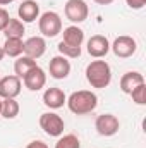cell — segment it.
<instances>
[{
    "mask_svg": "<svg viewBox=\"0 0 146 148\" xmlns=\"http://www.w3.org/2000/svg\"><path fill=\"white\" fill-rule=\"evenodd\" d=\"M69 110L76 114V115H86V114H91V112L96 109L98 105V97L96 93L89 91V90H79V91H74L67 97L65 100Z\"/></svg>",
    "mask_w": 146,
    "mask_h": 148,
    "instance_id": "1",
    "label": "cell"
},
{
    "mask_svg": "<svg viewBox=\"0 0 146 148\" xmlns=\"http://www.w3.org/2000/svg\"><path fill=\"white\" fill-rule=\"evenodd\" d=\"M86 81L93 86V88H98V90H103L107 88L110 83H112V67L107 60H91L88 66H86Z\"/></svg>",
    "mask_w": 146,
    "mask_h": 148,
    "instance_id": "2",
    "label": "cell"
},
{
    "mask_svg": "<svg viewBox=\"0 0 146 148\" xmlns=\"http://www.w3.org/2000/svg\"><path fill=\"white\" fill-rule=\"evenodd\" d=\"M38 29L45 38H53L62 33V19L55 10H46L38 17Z\"/></svg>",
    "mask_w": 146,
    "mask_h": 148,
    "instance_id": "3",
    "label": "cell"
},
{
    "mask_svg": "<svg viewBox=\"0 0 146 148\" xmlns=\"http://www.w3.org/2000/svg\"><path fill=\"white\" fill-rule=\"evenodd\" d=\"M40 127L45 131V134L52 136V138H59L64 134L65 129V122L64 119L55 114V112H45L40 115Z\"/></svg>",
    "mask_w": 146,
    "mask_h": 148,
    "instance_id": "4",
    "label": "cell"
},
{
    "mask_svg": "<svg viewBox=\"0 0 146 148\" xmlns=\"http://www.w3.org/2000/svg\"><path fill=\"white\" fill-rule=\"evenodd\" d=\"M110 50L113 52L115 57L119 59H129L136 53L138 50V43L132 36H127V35H122V36H117L113 40V43H110Z\"/></svg>",
    "mask_w": 146,
    "mask_h": 148,
    "instance_id": "5",
    "label": "cell"
},
{
    "mask_svg": "<svg viewBox=\"0 0 146 148\" xmlns=\"http://www.w3.org/2000/svg\"><path fill=\"white\" fill-rule=\"evenodd\" d=\"M64 12H65V17L74 23V24H79V23H84L89 16V7L84 0H67L65 5H64Z\"/></svg>",
    "mask_w": 146,
    "mask_h": 148,
    "instance_id": "6",
    "label": "cell"
},
{
    "mask_svg": "<svg viewBox=\"0 0 146 148\" xmlns=\"http://www.w3.org/2000/svg\"><path fill=\"white\" fill-rule=\"evenodd\" d=\"M95 129H96V133H98L100 136L108 138V136H113V134L119 133V129H120V121H119L113 114H102V115H98L96 121H95Z\"/></svg>",
    "mask_w": 146,
    "mask_h": 148,
    "instance_id": "7",
    "label": "cell"
},
{
    "mask_svg": "<svg viewBox=\"0 0 146 148\" xmlns=\"http://www.w3.org/2000/svg\"><path fill=\"white\" fill-rule=\"evenodd\" d=\"M86 50H88V53H89L91 57H95V59H103V57L110 52L108 38L103 36V35H93V36L88 40Z\"/></svg>",
    "mask_w": 146,
    "mask_h": 148,
    "instance_id": "8",
    "label": "cell"
},
{
    "mask_svg": "<svg viewBox=\"0 0 146 148\" xmlns=\"http://www.w3.org/2000/svg\"><path fill=\"white\" fill-rule=\"evenodd\" d=\"M21 88H23V81L16 76V74H10V76H5L0 79V98H16L19 93H21Z\"/></svg>",
    "mask_w": 146,
    "mask_h": 148,
    "instance_id": "9",
    "label": "cell"
},
{
    "mask_svg": "<svg viewBox=\"0 0 146 148\" xmlns=\"http://www.w3.org/2000/svg\"><path fill=\"white\" fill-rule=\"evenodd\" d=\"M23 84L29 90V91H40L41 88H45V84H46V73L36 66V67H33L29 73L26 74L23 79Z\"/></svg>",
    "mask_w": 146,
    "mask_h": 148,
    "instance_id": "10",
    "label": "cell"
},
{
    "mask_svg": "<svg viewBox=\"0 0 146 148\" xmlns=\"http://www.w3.org/2000/svg\"><path fill=\"white\" fill-rule=\"evenodd\" d=\"M48 71H50V76L53 79H65L71 74V62L64 55H55L50 59Z\"/></svg>",
    "mask_w": 146,
    "mask_h": 148,
    "instance_id": "11",
    "label": "cell"
},
{
    "mask_svg": "<svg viewBox=\"0 0 146 148\" xmlns=\"http://www.w3.org/2000/svg\"><path fill=\"white\" fill-rule=\"evenodd\" d=\"M65 100H67V95H65L60 88H55V86H53V88H46L45 93H43V103H45L48 109H53V110L64 107Z\"/></svg>",
    "mask_w": 146,
    "mask_h": 148,
    "instance_id": "12",
    "label": "cell"
},
{
    "mask_svg": "<svg viewBox=\"0 0 146 148\" xmlns=\"http://www.w3.org/2000/svg\"><path fill=\"white\" fill-rule=\"evenodd\" d=\"M46 52V41L43 36H31L24 41V55L31 59H40Z\"/></svg>",
    "mask_w": 146,
    "mask_h": 148,
    "instance_id": "13",
    "label": "cell"
},
{
    "mask_svg": "<svg viewBox=\"0 0 146 148\" xmlns=\"http://www.w3.org/2000/svg\"><path fill=\"white\" fill-rule=\"evenodd\" d=\"M17 16L19 21L23 23H33L40 17V5L36 0H24L19 9H17Z\"/></svg>",
    "mask_w": 146,
    "mask_h": 148,
    "instance_id": "14",
    "label": "cell"
},
{
    "mask_svg": "<svg viewBox=\"0 0 146 148\" xmlns=\"http://www.w3.org/2000/svg\"><path fill=\"white\" fill-rule=\"evenodd\" d=\"M145 83V76L138 71H129L120 77V90L126 93V95H131V91L134 88H138L139 84Z\"/></svg>",
    "mask_w": 146,
    "mask_h": 148,
    "instance_id": "15",
    "label": "cell"
},
{
    "mask_svg": "<svg viewBox=\"0 0 146 148\" xmlns=\"http://www.w3.org/2000/svg\"><path fill=\"white\" fill-rule=\"evenodd\" d=\"M36 60L35 59H31V57H28V55H21V57H17L16 59V62H14V74L19 77V79H23L26 74L29 73L33 67H36Z\"/></svg>",
    "mask_w": 146,
    "mask_h": 148,
    "instance_id": "16",
    "label": "cell"
},
{
    "mask_svg": "<svg viewBox=\"0 0 146 148\" xmlns=\"http://www.w3.org/2000/svg\"><path fill=\"white\" fill-rule=\"evenodd\" d=\"M2 50H3L5 55L17 59L24 53V41H23V38H7Z\"/></svg>",
    "mask_w": 146,
    "mask_h": 148,
    "instance_id": "17",
    "label": "cell"
},
{
    "mask_svg": "<svg viewBox=\"0 0 146 148\" xmlns=\"http://www.w3.org/2000/svg\"><path fill=\"white\" fill-rule=\"evenodd\" d=\"M62 35H64V40L62 41L67 43V45H72V47H81L83 41H84V31L81 28H77L76 24L67 26Z\"/></svg>",
    "mask_w": 146,
    "mask_h": 148,
    "instance_id": "18",
    "label": "cell"
},
{
    "mask_svg": "<svg viewBox=\"0 0 146 148\" xmlns=\"http://www.w3.org/2000/svg\"><path fill=\"white\" fill-rule=\"evenodd\" d=\"M24 33H26L24 23L19 21V19H14V17L9 19V23H7V26H5V29H3L5 38H23Z\"/></svg>",
    "mask_w": 146,
    "mask_h": 148,
    "instance_id": "19",
    "label": "cell"
},
{
    "mask_svg": "<svg viewBox=\"0 0 146 148\" xmlns=\"http://www.w3.org/2000/svg\"><path fill=\"white\" fill-rule=\"evenodd\" d=\"M19 103L16 102V98H3L2 100V107H0V115L3 119H16L19 115Z\"/></svg>",
    "mask_w": 146,
    "mask_h": 148,
    "instance_id": "20",
    "label": "cell"
},
{
    "mask_svg": "<svg viewBox=\"0 0 146 148\" xmlns=\"http://www.w3.org/2000/svg\"><path fill=\"white\" fill-rule=\"evenodd\" d=\"M55 148H81V141L76 134H64V136H59Z\"/></svg>",
    "mask_w": 146,
    "mask_h": 148,
    "instance_id": "21",
    "label": "cell"
},
{
    "mask_svg": "<svg viewBox=\"0 0 146 148\" xmlns=\"http://www.w3.org/2000/svg\"><path fill=\"white\" fill-rule=\"evenodd\" d=\"M57 48H59V53L67 57V59H77L81 55V47H72V45H67L64 41H60L57 45Z\"/></svg>",
    "mask_w": 146,
    "mask_h": 148,
    "instance_id": "22",
    "label": "cell"
},
{
    "mask_svg": "<svg viewBox=\"0 0 146 148\" xmlns=\"http://www.w3.org/2000/svg\"><path fill=\"white\" fill-rule=\"evenodd\" d=\"M131 97H132V102L136 105H146V83L139 84L138 88H134L131 91Z\"/></svg>",
    "mask_w": 146,
    "mask_h": 148,
    "instance_id": "23",
    "label": "cell"
},
{
    "mask_svg": "<svg viewBox=\"0 0 146 148\" xmlns=\"http://www.w3.org/2000/svg\"><path fill=\"white\" fill-rule=\"evenodd\" d=\"M9 19H10L9 12H7L3 7H0V31H3V29H5V26H7Z\"/></svg>",
    "mask_w": 146,
    "mask_h": 148,
    "instance_id": "24",
    "label": "cell"
},
{
    "mask_svg": "<svg viewBox=\"0 0 146 148\" xmlns=\"http://www.w3.org/2000/svg\"><path fill=\"white\" fill-rule=\"evenodd\" d=\"M126 3H127L129 9H132V10H139V9L145 7L146 0H126Z\"/></svg>",
    "mask_w": 146,
    "mask_h": 148,
    "instance_id": "25",
    "label": "cell"
},
{
    "mask_svg": "<svg viewBox=\"0 0 146 148\" xmlns=\"http://www.w3.org/2000/svg\"><path fill=\"white\" fill-rule=\"evenodd\" d=\"M26 148H48V145H46V143H43V141H40V140H35V141L28 143Z\"/></svg>",
    "mask_w": 146,
    "mask_h": 148,
    "instance_id": "26",
    "label": "cell"
},
{
    "mask_svg": "<svg viewBox=\"0 0 146 148\" xmlns=\"http://www.w3.org/2000/svg\"><path fill=\"white\" fill-rule=\"evenodd\" d=\"M95 2H96L98 5H110L113 0H95Z\"/></svg>",
    "mask_w": 146,
    "mask_h": 148,
    "instance_id": "27",
    "label": "cell"
},
{
    "mask_svg": "<svg viewBox=\"0 0 146 148\" xmlns=\"http://www.w3.org/2000/svg\"><path fill=\"white\" fill-rule=\"evenodd\" d=\"M14 0H0V5H9V3H12Z\"/></svg>",
    "mask_w": 146,
    "mask_h": 148,
    "instance_id": "28",
    "label": "cell"
},
{
    "mask_svg": "<svg viewBox=\"0 0 146 148\" xmlns=\"http://www.w3.org/2000/svg\"><path fill=\"white\" fill-rule=\"evenodd\" d=\"M3 57H5V53H3V50H2V47H0V60H2Z\"/></svg>",
    "mask_w": 146,
    "mask_h": 148,
    "instance_id": "29",
    "label": "cell"
},
{
    "mask_svg": "<svg viewBox=\"0 0 146 148\" xmlns=\"http://www.w3.org/2000/svg\"><path fill=\"white\" fill-rule=\"evenodd\" d=\"M0 107H2V98H0Z\"/></svg>",
    "mask_w": 146,
    "mask_h": 148,
    "instance_id": "30",
    "label": "cell"
}]
</instances>
